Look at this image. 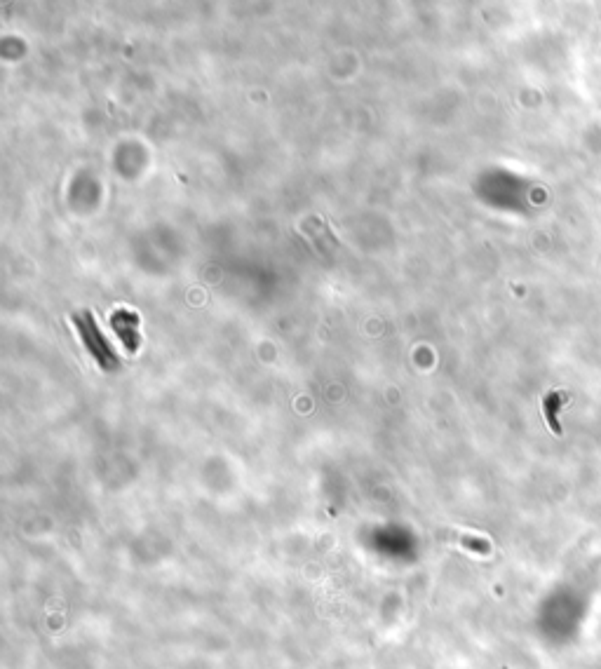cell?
I'll return each instance as SVG.
<instances>
[{"label": "cell", "instance_id": "2", "mask_svg": "<svg viewBox=\"0 0 601 669\" xmlns=\"http://www.w3.org/2000/svg\"><path fill=\"white\" fill-rule=\"evenodd\" d=\"M139 315L134 310L118 308L111 313V329L123 343L127 355H137L141 348V334H139Z\"/></svg>", "mask_w": 601, "mask_h": 669}, {"label": "cell", "instance_id": "1", "mask_svg": "<svg viewBox=\"0 0 601 669\" xmlns=\"http://www.w3.org/2000/svg\"><path fill=\"white\" fill-rule=\"evenodd\" d=\"M71 322L73 327H76L80 341H83V346L94 362L99 364L101 371H106V374H113V371L120 369V360L116 355V350L111 348V343L104 334H101L97 320H94V315L90 310H83V313H73L71 315Z\"/></svg>", "mask_w": 601, "mask_h": 669}]
</instances>
